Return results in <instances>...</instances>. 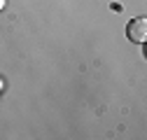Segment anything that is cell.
I'll return each instance as SVG.
<instances>
[{
  "instance_id": "cell-3",
  "label": "cell",
  "mask_w": 147,
  "mask_h": 140,
  "mask_svg": "<svg viewBox=\"0 0 147 140\" xmlns=\"http://www.w3.org/2000/svg\"><path fill=\"white\" fill-rule=\"evenodd\" d=\"M0 84H3V82H0Z\"/></svg>"
},
{
  "instance_id": "cell-1",
  "label": "cell",
  "mask_w": 147,
  "mask_h": 140,
  "mask_svg": "<svg viewBox=\"0 0 147 140\" xmlns=\"http://www.w3.org/2000/svg\"><path fill=\"white\" fill-rule=\"evenodd\" d=\"M126 35H128V40H131V42L142 44V42L147 40V19H145V16H140V19L128 21V26H126Z\"/></svg>"
},
{
  "instance_id": "cell-2",
  "label": "cell",
  "mask_w": 147,
  "mask_h": 140,
  "mask_svg": "<svg viewBox=\"0 0 147 140\" xmlns=\"http://www.w3.org/2000/svg\"><path fill=\"white\" fill-rule=\"evenodd\" d=\"M7 5V0H0V12H3V7Z\"/></svg>"
}]
</instances>
